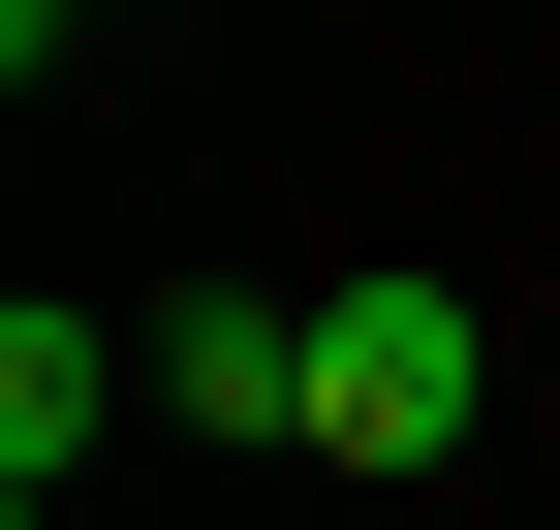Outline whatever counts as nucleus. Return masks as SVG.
<instances>
[{
    "instance_id": "obj_1",
    "label": "nucleus",
    "mask_w": 560,
    "mask_h": 530,
    "mask_svg": "<svg viewBox=\"0 0 560 530\" xmlns=\"http://www.w3.org/2000/svg\"><path fill=\"white\" fill-rule=\"evenodd\" d=\"M467 406H499L467 281H312V469H467Z\"/></svg>"
},
{
    "instance_id": "obj_2",
    "label": "nucleus",
    "mask_w": 560,
    "mask_h": 530,
    "mask_svg": "<svg viewBox=\"0 0 560 530\" xmlns=\"http://www.w3.org/2000/svg\"><path fill=\"white\" fill-rule=\"evenodd\" d=\"M125 406H156V344H125V312H0V530H62V469H94Z\"/></svg>"
},
{
    "instance_id": "obj_3",
    "label": "nucleus",
    "mask_w": 560,
    "mask_h": 530,
    "mask_svg": "<svg viewBox=\"0 0 560 530\" xmlns=\"http://www.w3.org/2000/svg\"><path fill=\"white\" fill-rule=\"evenodd\" d=\"M156 406L187 437H312V312H280V281H187L156 312Z\"/></svg>"
},
{
    "instance_id": "obj_4",
    "label": "nucleus",
    "mask_w": 560,
    "mask_h": 530,
    "mask_svg": "<svg viewBox=\"0 0 560 530\" xmlns=\"http://www.w3.org/2000/svg\"><path fill=\"white\" fill-rule=\"evenodd\" d=\"M0 62H62V0H0Z\"/></svg>"
}]
</instances>
